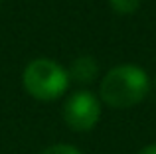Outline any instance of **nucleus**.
<instances>
[{"label": "nucleus", "mask_w": 156, "mask_h": 154, "mask_svg": "<svg viewBox=\"0 0 156 154\" xmlns=\"http://www.w3.org/2000/svg\"><path fill=\"white\" fill-rule=\"evenodd\" d=\"M138 154H156V144H150V146H146V148H142Z\"/></svg>", "instance_id": "obj_7"}, {"label": "nucleus", "mask_w": 156, "mask_h": 154, "mask_svg": "<svg viewBox=\"0 0 156 154\" xmlns=\"http://www.w3.org/2000/svg\"><path fill=\"white\" fill-rule=\"evenodd\" d=\"M101 117V105L93 93L77 91L65 101L63 105V121L69 128L77 132L91 131Z\"/></svg>", "instance_id": "obj_3"}, {"label": "nucleus", "mask_w": 156, "mask_h": 154, "mask_svg": "<svg viewBox=\"0 0 156 154\" xmlns=\"http://www.w3.org/2000/svg\"><path fill=\"white\" fill-rule=\"evenodd\" d=\"M113 10H117L119 14H133L138 10L142 0H109Z\"/></svg>", "instance_id": "obj_5"}, {"label": "nucleus", "mask_w": 156, "mask_h": 154, "mask_svg": "<svg viewBox=\"0 0 156 154\" xmlns=\"http://www.w3.org/2000/svg\"><path fill=\"white\" fill-rule=\"evenodd\" d=\"M69 75L51 59H34L24 69V87L34 99L53 101L65 93Z\"/></svg>", "instance_id": "obj_2"}, {"label": "nucleus", "mask_w": 156, "mask_h": 154, "mask_svg": "<svg viewBox=\"0 0 156 154\" xmlns=\"http://www.w3.org/2000/svg\"><path fill=\"white\" fill-rule=\"evenodd\" d=\"M97 69L99 67H97L95 59L89 58V55H81L71 63L67 75L73 77L75 81H79V83H89V81H93L97 77Z\"/></svg>", "instance_id": "obj_4"}, {"label": "nucleus", "mask_w": 156, "mask_h": 154, "mask_svg": "<svg viewBox=\"0 0 156 154\" xmlns=\"http://www.w3.org/2000/svg\"><path fill=\"white\" fill-rule=\"evenodd\" d=\"M150 89L148 75L136 65H117L101 83V99L115 109L138 105Z\"/></svg>", "instance_id": "obj_1"}, {"label": "nucleus", "mask_w": 156, "mask_h": 154, "mask_svg": "<svg viewBox=\"0 0 156 154\" xmlns=\"http://www.w3.org/2000/svg\"><path fill=\"white\" fill-rule=\"evenodd\" d=\"M42 154H81V152L69 144H53V146H48Z\"/></svg>", "instance_id": "obj_6"}]
</instances>
